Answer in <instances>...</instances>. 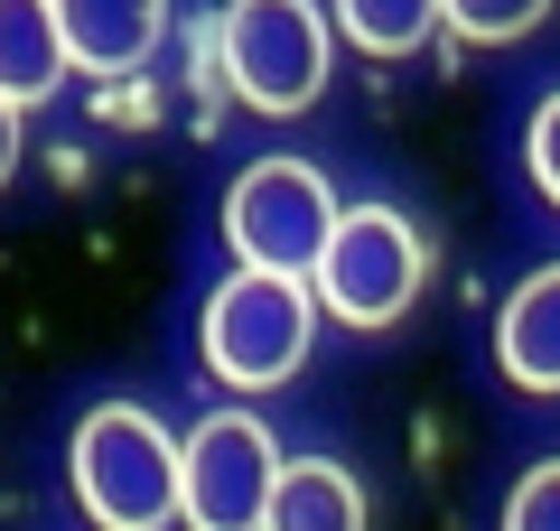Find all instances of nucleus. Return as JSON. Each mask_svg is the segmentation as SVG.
<instances>
[{"mask_svg":"<svg viewBox=\"0 0 560 531\" xmlns=\"http://www.w3.org/2000/svg\"><path fill=\"white\" fill-rule=\"evenodd\" d=\"M523 158H533V187L560 205V94L533 113V131H523Z\"/></svg>","mask_w":560,"mask_h":531,"instance_id":"obj_14","label":"nucleus"},{"mask_svg":"<svg viewBox=\"0 0 560 531\" xmlns=\"http://www.w3.org/2000/svg\"><path fill=\"white\" fill-rule=\"evenodd\" d=\"M57 20L84 75H140L168 28V0H57Z\"/></svg>","mask_w":560,"mask_h":531,"instance_id":"obj_7","label":"nucleus"},{"mask_svg":"<svg viewBox=\"0 0 560 531\" xmlns=\"http://www.w3.org/2000/svg\"><path fill=\"white\" fill-rule=\"evenodd\" d=\"M420 280H430V252H420L411 224L393 205H346L337 234H327V261H318V308L337 327H393L420 298Z\"/></svg>","mask_w":560,"mask_h":531,"instance_id":"obj_6","label":"nucleus"},{"mask_svg":"<svg viewBox=\"0 0 560 531\" xmlns=\"http://www.w3.org/2000/svg\"><path fill=\"white\" fill-rule=\"evenodd\" d=\"M66 475H75V504L94 531H168L178 522V438L140 401L84 411L75 448H66Z\"/></svg>","mask_w":560,"mask_h":531,"instance_id":"obj_1","label":"nucleus"},{"mask_svg":"<svg viewBox=\"0 0 560 531\" xmlns=\"http://www.w3.org/2000/svg\"><path fill=\"white\" fill-rule=\"evenodd\" d=\"M280 467H290V457H280V438L261 429L253 411L197 420L187 448H178V522L187 531H261Z\"/></svg>","mask_w":560,"mask_h":531,"instance_id":"obj_5","label":"nucleus"},{"mask_svg":"<svg viewBox=\"0 0 560 531\" xmlns=\"http://www.w3.org/2000/svg\"><path fill=\"white\" fill-rule=\"evenodd\" d=\"M20 113H28V103L0 94V187H10V168H20Z\"/></svg>","mask_w":560,"mask_h":531,"instance_id":"obj_15","label":"nucleus"},{"mask_svg":"<svg viewBox=\"0 0 560 531\" xmlns=\"http://www.w3.org/2000/svg\"><path fill=\"white\" fill-rule=\"evenodd\" d=\"M215 57L224 84H234L253 113H308L327 94V66H337V38H327L318 0H224L215 20Z\"/></svg>","mask_w":560,"mask_h":531,"instance_id":"obj_2","label":"nucleus"},{"mask_svg":"<svg viewBox=\"0 0 560 531\" xmlns=\"http://www.w3.org/2000/svg\"><path fill=\"white\" fill-rule=\"evenodd\" d=\"M308 335H318V280L290 271H234L206 298V364L234 392H271L308 364Z\"/></svg>","mask_w":560,"mask_h":531,"instance_id":"obj_3","label":"nucleus"},{"mask_svg":"<svg viewBox=\"0 0 560 531\" xmlns=\"http://www.w3.org/2000/svg\"><path fill=\"white\" fill-rule=\"evenodd\" d=\"M261 531H364V485L346 467H327V457H290Z\"/></svg>","mask_w":560,"mask_h":531,"instance_id":"obj_10","label":"nucleus"},{"mask_svg":"<svg viewBox=\"0 0 560 531\" xmlns=\"http://www.w3.org/2000/svg\"><path fill=\"white\" fill-rule=\"evenodd\" d=\"M504 531H560V457L551 467H533L514 485V504H504Z\"/></svg>","mask_w":560,"mask_h":531,"instance_id":"obj_13","label":"nucleus"},{"mask_svg":"<svg viewBox=\"0 0 560 531\" xmlns=\"http://www.w3.org/2000/svg\"><path fill=\"white\" fill-rule=\"evenodd\" d=\"M495 364H504V382H523V392H560V261L533 271L514 298H504Z\"/></svg>","mask_w":560,"mask_h":531,"instance_id":"obj_8","label":"nucleus"},{"mask_svg":"<svg viewBox=\"0 0 560 531\" xmlns=\"http://www.w3.org/2000/svg\"><path fill=\"white\" fill-rule=\"evenodd\" d=\"M440 20H448V0H337V28L364 57H411V47H430Z\"/></svg>","mask_w":560,"mask_h":531,"instance_id":"obj_11","label":"nucleus"},{"mask_svg":"<svg viewBox=\"0 0 560 531\" xmlns=\"http://www.w3.org/2000/svg\"><path fill=\"white\" fill-rule=\"evenodd\" d=\"M541 20H551V0H448V28H458L467 47H514V38H533Z\"/></svg>","mask_w":560,"mask_h":531,"instance_id":"obj_12","label":"nucleus"},{"mask_svg":"<svg viewBox=\"0 0 560 531\" xmlns=\"http://www.w3.org/2000/svg\"><path fill=\"white\" fill-rule=\"evenodd\" d=\"M337 215H346V205L327 197V177L308 168V158H253V168L224 187V243H234L243 271L318 280Z\"/></svg>","mask_w":560,"mask_h":531,"instance_id":"obj_4","label":"nucleus"},{"mask_svg":"<svg viewBox=\"0 0 560 531\" xmlns=\"http://www.w3.org/2000/svg\"><path fill=\"white\" fill-rule=\"evenodd\" d=\"M66 66H75V47H66L57 0H0V94L47 103L66 84Z\"/></svg>","mask_w":560,"mask_h":531,"instance_id":"obj_9","label":"nucleus"}]
</instances>
